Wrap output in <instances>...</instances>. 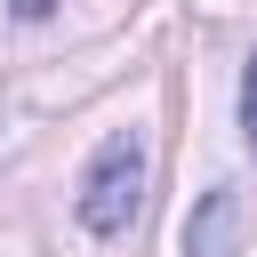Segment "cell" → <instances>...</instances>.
<instances>
[{
	"label": "cell",
	"mask_w": 257,
	"mask_h": 257,
	"mask_svg": "<svg viewBox=\"0 0 257 257\" xmlns=\"http://www.w3.org/2000/svg\"><path fill=\"white\" fill-rule=\"evenodd\" d=\"M145 185H153V145H145V128H112V137L88 153L72 209H80V225H88L96 241H120V233L145 217Z\"/></svg>",
	"instance_id": "6da1fadb"
},
{
	"label": "cell",
	"mask_w": 257,
	"mask_h": 257,
	"mask_svg": "<svg viewBox=\"0 0 257 257\" xmlns=\"http://www.w3.org/2000/svg\"><path fill=\"white\" fill-rule=\"evenodd\" d=\"M185 257H241V185H209L185 217Z\"/></svg>",
	"instance_id": "7a4b0ae2"
},
{
	"label": "cell",
	"mask_w": 257,
	"mask_h": 257,
	"mask_svg": "<svg viewBox=\"0 0 257 257\" xmlns=\"http://www.w3.org/2000/svg\"><path fill=\"white\" fill-rule=\"evenodd\" d=\"M241 137L257 145V56L241 64Z\"/></svg>",
	"instance_id": "3957f363"
},
{
	"label": "cell",
	"mask_w": 257,
	"mask_h": 257,
	"mask_svg": "<svg viewBox=\"0 0 257 257\" xmlns=\"http://www.w3.org/2000/svg\"><path fill=\"white\" fill-rule=\"evenodd\" d=\"M16 8V24H40V16H56V0H8Z\"/></svg>",
	"instance_id": "277c9868"
}]
</instances>
